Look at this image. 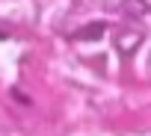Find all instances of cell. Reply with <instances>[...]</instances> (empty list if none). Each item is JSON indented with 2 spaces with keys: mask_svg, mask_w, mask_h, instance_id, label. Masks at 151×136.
<instances>
[{
  "mask_svg": "<svg viewBox=\"0 0 151 136\" xmlns=\"http://www.w3.org/2000/svg\"><path fill=\"white\" fill-rule=\"evenodd\" d=\"M101 30H104V27H101V24H95V27H86V30H80L74 39H98V36H101Z\"/></svg>",
  "mask_w": 151,
  "mask_h": 136,
  "instance_id": "6da1fadb",
  "label": "cell"
}]
</instances>
